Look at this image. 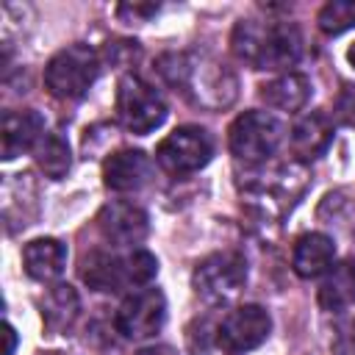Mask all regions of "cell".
<instances>
[{"mask_svg": "<svg viewBox=\"0 0 355 355\" xmlns=\"http://www.w3.org/2000/svg\"><path fill=\"white\" fill-rule=\"evenodd\" d=\"M155 69L178 94L208 111L227 108L239 94L236 75L205 53H194V50L164 53Z\"/></svg>", "mask_w": 355, "mask_h": 355, "instance_id": "obj_1", "label": "cell"}, {"mask_svg": "<svg viewBox=\"0 0 355 355\" xmlns=\"http://www.w3.org/2000/svg\"><path fill=\"white\" fill-rule=\"evenodd\" d=\"M230 47L252 69H288L302 55V36L291 22L239 19Z\"/></svg>", "mask_w": 355, "mask_h": 355, "instance_id": "obj_2", "label": "cell"}, {"mask_svg": "<svg viewBox=\"0 0 355 355\" xmlns=\"http://www.w3.org/2000/svg\"><path fill=\"white\" fill-rule=\"evenodd\" d=\"M83 280L94 291H122L141 288L158 275V261L147 250H133L128 255L92 252L83 258Z\"/></svg>", "mask_w": 355, "mask_h": 355, "instance_id": "obj_3", "label": "cell"}, {"mask_svg": "<svg viewBox=\"0 0 355 355\" xmlns=\"http://www.w3.org/2000/svg\"><path fill=\"white\" fill-rule=\"evenodd\" d=\"M100 75V55L89 44H69L58 50L44 67V86L58 100L83 97Z\"/></svg>", "mask_w": 355, "mask_h": 355, "instance_id": "obj_4", "label": "cell"}, {"mask_svg": "<svg viewBox=\"0 0 355 355\" xmlns=\"http://www.w3.org/2000/svg\"><path fill=\"white\" fill-rule=\"evenodd\" d=\"M244 283H247V261L233 250L211 252L191 272V288L208 305H227L241 294Z\"/></svg>", "mask_w": 355, "mask_h": 355, "instance_id": "obj_5", "label": "cell"}, {"mask_svg": "<svg viewBox=\"0 0 355 355\" xmlns=\"http://www.w3.org/2000/svg\"><path fill=\"white\" fill-rule=\"evenodd\" d=\"M116 114L128 133L147 136L166 119L164 97L139 75H125L116 86Z\"/></svg>", "mask_w": 355, "mask_h": 355, "instance_id": "obj_6", "label": "cell"}, {"mask_svg": "<svg viewBox=\"0 0 355 355\" xmlns=\"http://www.w3.org/2000/svg\"><path fill=\"white\" fill-rule=\"evenodd\" d=\"M283 141V125L266 111H244L233 119L227 144L230 153L244 164H263L275 155Z\"/></svg>", "mask_w": 355, "mask_h": 355, "instance_id": "obj_7", "label": "cell"}, {"mask_svg": "<svg viewBox=\"0 0 355 355\" xmlns=\"http://www.w3.org/2000/svg\"><path fill=\"white\" fill-rule=\"evenodd\" d=\"M158 164L172 175H189L202 169L214 158V139L200 125L175 128L155 150Z\"/></svg>", "mask_w": 355, "mask_h": 355, "instance_id": "obj_8", "label": "cell"}, {"mask_svg": "<svg viewBox=\"0 0 355 355\" xmlns=\"http://www.w3.org/2000/svg\"><path fill=\"white\" fill-rule=\"evenodd\" d=\"M166 322V297L161 288H136L130 297L122 300L116 311V330L125 338L141 341L155 336Z\"/></svg>", "mask_w": 355, "mask_h": 355, "instance_id": "obj_9", "label": "cell"}, {"mask_svg": "<svg viewBox=\"0 0 355 355\" xmlns=\"http://www.w3.org/2000/svg\"><path fill=\"white\" fill-rule=\"evenodd\" d=\"M269 330H272V319L261 305H241L233 308L216 324V344L233 355L250 352L269 338Z\"/></svg>", "mask_w": 355, "mask_h": 355, "instance_id": "obj_10", "label": "cell"}, {"mask_svg": "<svg viewBox=\"0 0 355 355\" xmlns=\"http://www.w3.org/2000/svg\"><path fill=\"white\" fill-rule=\"evenodd\" d=\"M97 227H100V233L111 244H116V247H133V244H141L147 239L150 219H147V211L139 208L136 202L116 200V202H108V205L100 208Z\"/></svg>", "mask_w": 355, "mask_h": 355, "instance_id": "obj_11", "label": "cell"}, {"mask_svg": "<svg viewBox=\"0 0 355 355\" xmlns=\"http://www.w3.org/2000/svg\"><path fill=\"white\" fill-rule=\"evenodd\" d=\"M153 178V161L141 150L111 153L103 164V183L111 191H139Z\"/></svg>", "mask_w": 355, "mask_h": 355, "instance_id": "obj_12", "label": "cell"}, {"mask_svg": "<svg viewBox=\"0 0 355 355\" xmlns=\"http://www.w3.org/2000/svg\"><path fill=\"white\" fill-rule=\"evenodd\" d=\"M44 136V116L39 111H6L0 128L3 161H14L25 150L36 147Z\"/></svg>", "mask_w": 355, "mask_h": 355, "instance_id": "obj_13", "label": "cell"}, {"mask_svg": "<svg viewBox=\"0 0 355 355\" xmlns=\"http://www.w3.org/2000/svg\"><path fill=\"white\" fill-rule=\"evenodd\" d=\"M336 261V244L324 233H302L291 250V266L300 277L327 275Z\"/></svg>", "mask_w": 355, "mask_h": 355, "instance_id": "obj_14", "label": "cell"}, {"mask_svg": "<svg viewBox=\"0 0 355 355\" xmlns=\"http://www.w3.org/2000/svg\"><path fill=\"white\" fill-rule=\"evenodd\" d=\"M333 141V122L327 114L322 111H311L305 114L294 130H291V150L300 161H311V158H319L327 144Z\"/></svg>", "mask_w": 355, "mask_h": 355, "instance_id": "obj_15", "label": "cell"}, {"mask_svg": "<svg viewBox=\"0 0 355 355\" xmlns=\"http://www.w3.org/2000/svg\"><path fill=\"white\" fill-rule=\"evenodd\" d=\"M22 266L33 280H55L67 266V247L58 239H33L22 250Z\"/></svg>", "mask_w": 355, "mask_h": 355, "instance_id": "obj_16", "label": "cell"}, {"mask_svg": "<svg viewBox=\"0 0 355 355\" xmlns=\"http://www.w3.org/2000/svg\"><path fill=\"white\" fill-rule=\"evenodd\" d=\"M261 100L269 108L286 111V114H297L300 108H305V103L311 100V80L300 72H286L269 83L261 86Z\"/></svg>", "mask_w": 355, "mask_h": 355, "instance_id": "obj_17", "label": "cell"}, {"mask_svg": "<svg viewBox=\"0 0 355 355\" xmlns=\"http://www.w3.org/2000/svg\"><path fill=\"white\" fill-rule=\"evenodd\" d=\"M316 297H319V305L330 313H341L349 305H355V258L336 263L324 275Z\"/></svg>", "mask_w": 355, "mask_h": 355, "instance_id": "obj_18", "label": "cell"}, {"mask_svg": "<svg viewBox=\"0 0 355 355\" xmlns=\"http://www.w3.org/2000/svg\"><path fill=\"white\" fill-rule=\"evenodd\" d=\"M78 311H80V300L75 288L64 283L53 286L42 300V319L53 333H67L75 324Z\"/></svg>", "mask_w": 355, "mask_h": 355, "instance_id": "obj_19", "label": "cell"}, {"mask_svg": "<svg viewBox=\"0 0 355 355\" xmlns=\"http://www.w3.org/2000/svg\"><path fill=\"white\" fill-rule=\"evenodd\" d=\"M33 158L39 164V169L50 178V180H61L69 166H72V155H69V144L61 133H44L42 141L33 147Z\"/></svg>", "mask_w": 355, "mask_h": 355, "instance_id": "obj_20", "label": "cell"}, {"mask_svg": "<svg viewBox=\"0 0 355 355\" xmlns=\"http://www.w3.org/2000/svg\"><path fill=\"white\" fill-rule=\"evenodd\" d=\"M319 28L327 36H338L355 28V0H330L319 11Z\"/></svg>", "mask_w": 355, "mask_h": 355, "instance_id": "obj_21", "label": "cell"}, {"mask_svg": "<svg viewBox=\"0 0 355 355\" xmlns=\"http://www.w3.org/2000/svg\"><path fill=\"white\" fill-rule=\"evenodd\" d=\"M186 341H189V352H191V355H208L211 344L216 341V327H211L208 319H197V322L189 327Z\"/></svg>", "mask_w": 355, "mask_h": 355, "instance_id": "obj_22", "label": "cell"}, {"mask_svg": "<svg viewBox=\"0 0 355 355\" xmlns=\"http://www.w3.org/2000/svg\"><path fill=\"white\" fill-rule=\"evenodd\" d=\"M116 14L122 22H144L153 14H158V6L155 3H122L116 8Z\"/></svg>", "mask_w": 355, "mask_h": 355, "instance_id": "obj_23", "label": "cell"}, {"mask_svg": "<svg viewBox=\"0 0 355 355\" xmlns=\"http://www.w3.org/2000/svg\"><path fill=\"white\" fill-rule=\"evenodd\" d=\"M136 355H178V349L169 347V344H155V347H144V349H139Z\"/></svg>", "mask_w": 355, "mask_h": 355, "instance_id": "obj_24", "label": "cell"}, {"mask_svg": "<svg viewBox=\"0 0 355 355\" xmlns=\"http://www.w3.org/2000/svg\"><path fill=\"white\" fill-rule=\"evenodd\" d=\"M3 330H6V352H3V355H14V347H17V333H14V327H11V324H6Z\"/></svg>", "mask_w": 355, "mask_h": 355, "instance_id": "obj_25", "label": "cell"}, {"mask_svg": "<svg viewBox=\"0 0 355 355\" xmlns=\"http://www.w3.org/2000/svg\"><path fill=\"white\" fill-rule=\"evenodd\" d=\"M347 100H349V105H344V108H347V122H352V125H355V92H352Z\"/></svg>", "mask_w": 355, "mask_h": 355, "instance_id": "obj_26", "label": "cell"}, {"mask_svg": "<svg viewBox=\"0 0 355 355\" xmlns=\"http://www.w3.org/2000/svg\"><path fill=\"white\" fill-rule=\"evenodd\" d=\"M347 61H349L352 69H355V44H349V50H347Z\"/></svg>", "mask_w": 355, "mask_h": 355, "instance_id": "obj_27", "label": "cell"}, {"mask_svg": "<svg viewBox=\"0 0 355 355\" xmlns=\"http://www.w3.org/2000/svg\"><path fill=\"white\" fill-rule=\"evenodd\" d=\"M42 355H61V352H42Z\"/></svg>", "mask_w": 355, "mask_h": 355, "instance_id": "obj_28", "label": "cell"}]
</instances>
